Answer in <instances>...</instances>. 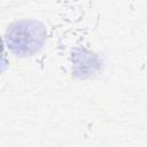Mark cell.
Returning <instances> with one entry per match:
<instances>
[{"mask_svg": "<svg viewBox=\"0 0 147 147\" xmlns=\"http://www.w3.org/2000/svg\"><path fill=\"white\" fill-rule=\"evenodd\" d=\"M45 36V30L39 23L25 21L13 25L6 34V40L13 52L17 54H31L41 47Z\"/></svg>", "mask_w": 147, "mask_h": 147, "instance_id": "6da1fadb", "label": "cell"}]
</instances>
